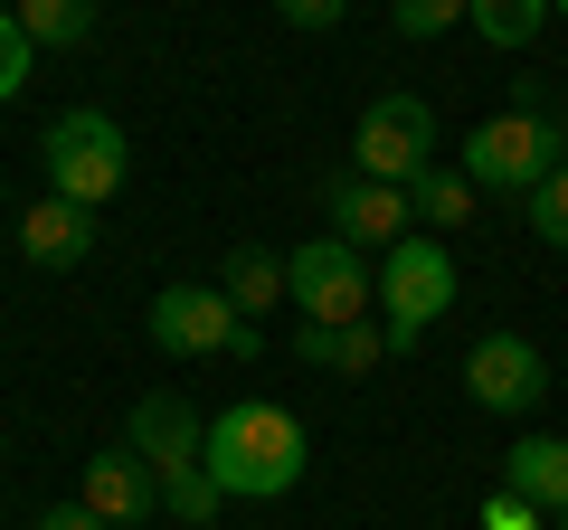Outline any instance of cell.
<instances>
[{
	"label": "cell",
	"mask_w": 568,
	"mask_h": 530,
	"mask_svg": "<svg viewBox=\"0 0 568 530\" xmlns=\"http://www.w3.org/2000/svg\"><path fill=\"white\" fill-rule=\"evenodd\" d=\"M304 417L275 408V398H237V408L209 417V483L227 492V502H284V492L304 483Z\"/></svg>",
	"instance_id": "6da1fadb"
},
{
	"label": "cell",
	"mask_w": 568,
	"mask_h": 530,
	"mask_svg": "<svg viewBox=\"0 0 568 530\" xmlns=\"http://www.w3.org/2000/svg\"><path fill=\"white\" fill-rule=\"evenodd\" d=\"M123 446L142 455V465L162 473V502H171V521H190V530H209L227 511V492L209 483V427H200V408H190L181 388H152L133 408V436Z\"/></svg>",
	"instance_id": "7a4b0ae2"
},
{
	"label": "cell",
	"mask_w": 568,
	"mask_h": 530,
	"mask_svg": "<svg viewBox=\"0 0 568 530\" xmlns=\"http://www.w3.org/2000/svg\"><path fill=\"white\" fill-rule=\"evenodd\" d=\"M39 162H48V190H58V200L104 208V200L123 190V171H133V152H123V123H114V114H95V104H67V114L48 123Z\"/></svg>",
	"instance_id": "3957f363"
},
{
	"label": "cell",
	"mask_w": 568,
	"mask_h": 530,
	"mask_svg": "<svg viewBox=\"0 0 568 530\" xmlns=\"http://www.w3.org/2000/svg\"><path fill=\"white\" fill-rule=\"evenodd\" d=\"M142 332H152L171 360H256L265 350V332L246 323L219 285H162L152 313H142Z\"/></svg>",
	"instance_id": "277c9868"
},
{
	"label": "cell",
	"mask_w": 568,
	"mask_h": 530,
	"mask_svg": "<svg viewBox=\"0 0 568 530\" xmlns=\"http://www.w3.org/2000/svg\"><path fill=\"white\" fill-rule=\"evenodd\" d=\"M446 304H455V256H446V237H398L379 256V323H388V342L398 350H417L426 332L446 323Z\"/></svg>",
	"instance_id": "5b68a950"
},
{
	"label": "cell",
	"mask_w": 568,
	"mask_h": 530,
	"mask_svg": "<svg viewBox=\"0 0 568 530\" xmlns=\"http://www.w3.org/2000/svg\"><path fill=\"white\" fill-rule=\"evenodd\" d=\"M284 304L304 313V323H369L379 275L361 265V246H351V237H313V246L284 256Z\"/></svg>",
	"instance_id": "8992f818"
},
{
	"label": "cell",
	"mask_w": 568,
	"mask_h": 530,
	"mask_svg": "<svg viewBox=\"0 0 568 530\" xmlns=\"http://www.w3.org/2000/svg\"><path fill=\"white\" fill-rule=\"evenodd\" d=\"M549 152H559V123L521 104V114L474 123V143H465V181H474V190H521V200H530V190L559 171Z\"/></svg>",
	"instance_id": "52a82bcc"
},
{
	"label": "cell",
	"mask_w": 568,
	"mask_h": 530,
	"mask_svg": "<svg viewBox=\"0 0 568 530\" xmlns=\"http://www.w3.org/2000/svg\"><path fill=\"white\" fill-rule=\"evenodd\" d=\"M426 162H436V104H426V95H369L361 133H351V171L407 190Z\"/></svg>",
	"instance_id": "ba28073f"
},
{
	"label": "cell",
	"mask_w": 568,
	"mask_h": 530,
	"mask_svg": "<svg viewBox=\"0 0 568 530\" xmlns=\"http://www.w3.org/2000/svg\"><path fill=\"white\" fill-rule=\"evenodd\" d=\"M465 398H474V408H493V417L540 408V398H549L540 342H530V332H484V342L465 350Z\"/></svg>",
	"instance_id": "9c48e42d"
},
{
	"label": "cell",
	"mask_w": 568,
	"mask_h": 530,
	"mask_svg": "<svg viewBox=\"0 0 568 530\" xmlns=\"http://www.w3.org/2000/svg\"><path fill=\"white\" fill-rule=\"evenodd\" d=\"M323 218H332V237H351V246H398V237H417V208H407V190L398 181H369V171H323Z\"/></svg>",
	"instance_id": "30bf717a"
},
{
	"label": "cell",
	"mask_w": 568,
	"mask_h": 530,
	"mask_svg": "<svg viewBox=\"0 0 568 530\" xmlns=\"http://www.w3.org/2000/svg\"><path fill=\"white\" fill-rule=\"evenodd\" d=\"M95 521H114V530H142L152 511H162V473L142 465L133 446H114V455H85V492H77Z\"/></svg>",
	"instance_id": "8fae6325"
},
{
	"label": "cell",
	"mask_w": 568,
	"mask_h": 530,
	"mask_svg": "<svg viewBox=\"0 0 568 530\" xmlns=\"http://www.w3.org/2000/svg\"><path fill=\"white\" fill-rule=\"evenodd\" d=\"M20 256L29 265H48V275H67V265H85L95 256V208H77V200H29L20 208Z\"/></svg>",
	"instance_id": "7c38bea8"
},
{
	"label": "cell",
	"mask_w": 568,
	"mask_h": 530,
	"mask_svg": "<svg viewBox=\"0 0 568 530\" xmlns=\"http://www.w3.org/2000/svg\"><path fill=\"white\" fill-rule=\"evenodd\" d=\"M388 350H398V342H388V323H304V332H294V360L332 369V379H369Z\"/></svg>",
	"instance_id": "4fadbf2b"
},
{
	"label": "cell",
	"mask_w": 568,
	"mask_h": 530,
	"mask_svg": "<svg viewBox=\"0 0 568 530\" xmlns=\"http://www.w3.org/2000/svg\"><path fill=\"white\" fill-rule=\"evenodd\" d=\"M503 492H521L530 511L559 521L568 511V436H521V446L503 455Z\"/></svg>",
	"instance_id": "5bb4252c"
},
{
	"label": "cell",
	"mask_w": 568,
	"mask_h": 530,
	"mask_svg": "<svg viewBox=\"0 0 568 530\" xmlns=\"http://www.w3.org/2000/svg\"><path fill=\"white\" fill-rule=\"evenodd\" d=\"M219 294L256 323L265 304H284V256H265V246H227V265H219Z\"/></svg>",
	"instance_id": "9a60e30c"
},
{
	"label": "cell",
	"mask_w": 568,
	"mask_h": 530,
	"mask_svg": "<svg viewBox=\"0 0 568 530\" xmlns=\"http://www.w3.org/2000/svg\"><path fill=\"white\" fill-rule=\"evenodd\" d=\"M407 208H417L426 237H436V227H465L474 218V181H465V171H446V162H426L417 181H407Z\"/></svg>",
	"instance_id": "2e32d148"
},
{
	"label": "cell",
	"mask_w": 568,
	"mask_h": 530,
	"mask_svg": "<svg viewBox=\"0 0 568 530\" xmlns=\"http://www.w3.org/2000/svg\"><path fill=\"white\" fill-rule=\"evenodd\" d=\"M549 10H559V0H465V20H474L484 48H530L549 29Z\"/></svg>",
	"instance_id": "e0dca14e"
},
{
	"label": "cell",
	"mask_w": 568,
	"mask_h": 530,
	"mask_svg": "<svg viewBox=\"0 0 568 530\" xmlns=\"http://www.w3.org/2000/svg\"><path fill=\"white\" fill-rule=\"evenodd\" d=\"M20 29L39 48H77L85 29H95V0H20Z\"/></svg>",
	"instance_id": "ac0fdd59"
},
{
	"label": "cell",
	"mask_w": 568,
	"mask_h": 530,
	"mask_svg": "<svg viewBox=\"0 0 568 530\" xmlns=\"http://www.w3.org/2000/svg\"><path fill=\"white\" fill-rule=\"evenodd\" d=\"M530 227H540V246H549V256H568V162L549 171L540 190H530Z\"/></svg>",
	"instance_id": "d6986e66"
},
{
	"label": "cell",
	"mask_w": 568,
	"mask_h": 530,
	"mask_svg": "<svg viewBox=\"0 0 568 530\" xmlns=\"http://www.w3.org/2000/svg\"><path fill=\"white\" fill-rule=\"evenodd\" d=\"M388 20H398V39H446V29H465V0H388Z\"/></svg>",
	"instance_id": "ffe728a7"
},
{
	"label": "cell",
	"mask_w": 568,
	"mask_h": 530,
	"mask_svg": "<svg viewBox=\"0 0 568 530\" xmlns=\"http://www.w3.org/2000/svg\"><path fill=\"white\" fill-rule=\"evenodd\" d=\"M29 48H39V39L20 29V10H0V104L29 85Z\"/></svg>",
	"instance_id": "44dd1931"
},
{
	"label": "cell",
	"mask_w": 568,
	"mask_h": 530,
	"mask_svg": "<svg viewBox=\"0 0 568 530\" xmlns=\"http://www.w3.org/2000/svg\"><path fill=\"white\" fill-rule=\"evenodd\" d=\"M484 530H549V511H530L521 492H493V502H484Z\"/></svg>",
	"instance_id": "7402d4cb"
},
{
	"label": "cell",
	"mask_w": 568,
	"mask_h": 530,
	"mask_svg": "<svg viewBox=\"0 0 568 530\" xmlns=\"http://www.w3.org/2000/svg\"><path fill=\"white\" fill-rule=\"evenodd\" d=\"M342 10H351V0H275L284 29H342Z\"/></svg>",
	"instance_id": "603a6c76"
},
{
	"label": "cell",
	"mask_w": 568,
	"mask_h": 530,
	"mask_svg": "<svg viewBox=\"0 0 568 530\" xmlns=\"http://www.w3.org/2000/svg\"><path fill=\"white\" fill-rule=\"evenodd\" d=\"M29 530H114V521H95V511H85V502H58V511H39V521H29Z\"/></svg>",
	"instance_id": "cb8c5ba5"
},
{
	"label": "cell",
	"mask_w": 568,
	"mask_h": 530,
	"mask_svg": "<svg viewBox=\"0 0 568 530\" xmlns=\"http://www.w3.org/2000/svg\"><path fill=\"white\" fill-rule=\"evenodd\" d=\"M559 20H568V0H559Z\"/></svg>",
	"instance_id": "d4e9b609"
}]
</instances>
